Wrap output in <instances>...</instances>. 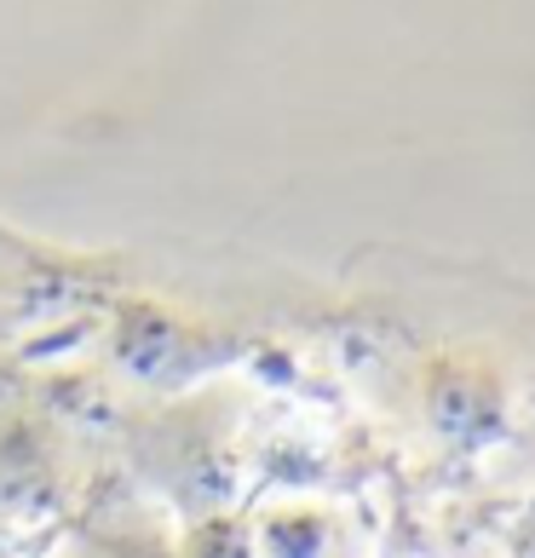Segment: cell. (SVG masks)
<instances>
[{
    "mask_svg": "<svg viewBox=\"0 0 535 558\" xmlns=\"http://www.w3.org/2000/svg\"><path fill=\"white\" fill-rule=\"evenodd\" d=\"M133 478L173 512L179 524L231 512L236 495V415L219 391H179L127 426Z\"/></svg>",
    "mask_w": 535,
    "mask_h": 558,
    "instance_id": "obj_1",
    "label": "cell"
},
{
    "mask_svg": "<svg viewBox=\"0 0 535 558\" xmlns=\"http://www.w3.org/2000/svg\"><path fill=\"white\" fill-rule=\"evenodd\" d=\"M81 484L75 444L58 415L24 398H0V519L40 524L70 507Z\"/></svg>",
    "mask_w": 535,
    "mask_h": 558,
    "instance_id": "obj_2",
    "label": "cell"
},
{
    "mask_svg": "<svg viewBox=\"0 0 535 558\" xmlns=\"http://www.w3.org/2000/svg\"><path fill=\"white\" fill-rule=\"evenodd\" d=\"M110 357L121 375H133L144 386L196 391L214 368L236 357V340L214 335V328H196L173 312H156V305H127L110 328Z\"/></svg>",
    "mask_w": 535,
    "mask_h": 558,
    "instance_id": "obj_3",
    "label": "cell"
},
{
    "mask_svg": "<svg viewBox=\"0 0 535 558\" xmlns=\"http://www.w3.org/2000/svg\"><path fill=\"white\" fill-rule=\"evenodd\" d=\"M421 415L438 438L484 449L507 432V380L489 363L449 351L421 375Z\"/></svg>",
    "mask_w": 535,
    "mask_h": 558,
    "instance_id": "obj_4",
    "label": "cell"
},
{
    "mask_svg": "<svg viewBox=\"0 0 535 558\" xmlns=\"http://www.w3.org/2000/svg\"><path fill=\"white\" fill-rule=\"evenodd\" d=\"M254 547L259 558H335L340 524L317 501H277L254 519Z\"/></svg>",
    "mask_w": 535,
    "mask_h": 558,
    "instance_id": "obj_5",
    "label": "cell"
},
{
    "mask_svg": "<svg viewBox=\"0 0 535 558\" xmlns=\"http://www.w3.org/2000/svg\"><path fill=\"white\" fill-rule=\"evenodd\" d=\"M58 558H179L173 530L150 512H98Z\"/></svg>",
    "mask_w": 535,
    "mask_h": 558,
    "instance_id": "obj_6",
    "label": "cell"
},
{
    "mask_svg": "<svg viewBox=\"0 0 535 558\" xmlns=\"http://www.w3.org/2000/svg\"><path fill=\"white\" fill-rule=\"evenodd\" d=\"M173 553L179 558H259L254 547V519L242 512H208L173 530Z\"/></svg>",
    "mask_w": 535,
    "mask_h": 558,
    "instance_id": "obj_7",
    "label": "cell"
},
{
    "mask_svg": "<svg viewBox=\"0 0 535 558\" xmlns=\"http://www.w3.org/2000/svg\"><path fill=\"white\" fill-rule=\"evenodd\" d=\"M29 312V300H24V288H12V282H0V335H7L12 323H24Z\"/></svg>",
    "mask_w": 535,
    "mask_h": 558,
    "instance_id": "obj_8",
    "label": "cell"
}]
</instances>
